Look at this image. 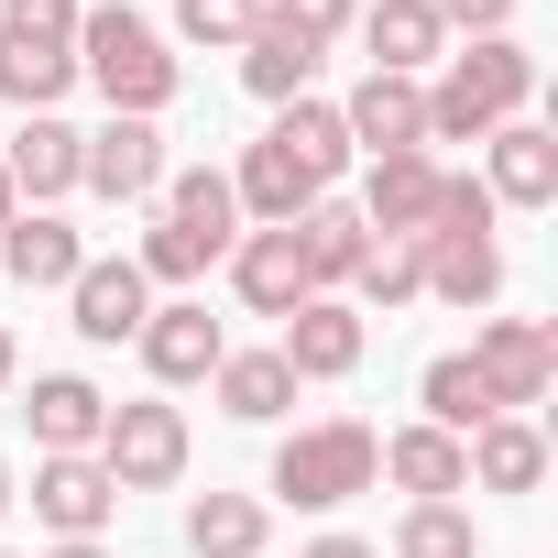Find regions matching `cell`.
<instances>
[{
  "instance_id": "277c9868",
  "label": "cell",
  "mask_w": 558,
  "mask_h": 558,
  "mask_svg": "<svg viewBox=\"0 0 558 558\" xmlns=\"http://www.w3.org/2000/svg\"><path fill=\"white\" fill-rule=\"evenodd\" d=\"M384 482V438L362 416H329V427H296L286 449H274V504H296V514H329L351 493Z\"/></svg>"
},
{
  "instance_id": "cb8c5ba5",
  "label": "cell",
  "mask_w": 558,
  "mask_h": 558,
  "mask_svg": "<svg viewBox=\"0 0 558 558\" xmlns=\"http://www.w3.org/2000/svg\"><path fill=\"white\" fill-rule=\"evenodd\" d=\"M208 395H219V416H241V427H274V416L296 405V373H286V351H219Z\"/></svg>"
},
{
  "instance_id": "8992f818",
  "label": "cell",
  "mask_w": 558,
  "mask_h": 558,
  "mask_svg": "<svg viewBox=\"0 0 558 558\" xmlns=\"http://www.w3.org/2000/svg\"><path fill=\"white\" fill-rule=\"evenodd\" d=\"M471 373H482L493 416H525V405H547V384H558V329H547V318H482Z\"/></svg>"
},
{
  "instance_id": "7a4b0ae2",
  "label": "cell",
  "mask_w": 558,
  "mask_h": 558,
  "mask_svg": "<svg viewBox=\"0 0 558 558\" xmlns=\"http://www.w3.org/2000/svg\"><path fill=\"white\" fill-rule=\"evenodd\" d=\"M536 99V56L514 34H482L471 56H438V88H427V143H493L504 121H525Z\"/></svg>"
},
{
  "instance_id": "4316f807",
  "label": "cell",
  "mask_w": 558,
  "mask_h": 558,
  "mask_svg": "<svg viewBox=\"0 0 558 558\" xmlns=\"http://www.w3.org/2000/svg\"><path fill=\"white\" fill-rule=\"evenodd\" d=\"M307 77H318V45H296L286 23H252V45H241V88L252 99L286 110V99H307Z\"/></svg>"
},
{
  "instance_id": "8d00e7d4",
  "label": "cell",
  "mask_w": 558,
  "mask_h": 558,
  "mask_svg": "<svg viewBox=\"0 0 558 558\" xmlns=\"http://www.w3.org/2000/svg\"><path fill=\"white\" fill-rule=\"evenodd\" d=\"M12 208H23V197H12V175H0V230H12Z\"/></svg>"
},
{
  "instance_id": "3957f363",
  "label": "cell",
  "mask_w": 558,
  "mask_h": 558,
  "mask_svg": "<svg viewBox=\"0 0 558 558\" xmlns=\"http://www.w3.org/2000/svg\"><path fill=\"white\" fill-rule=\"evenodd\" d=\"M77 12L88 0H0V99L56 110L77 88Z\"/></svg>"
},
{
  "instance_id": "8fae6325",
  "label": "cell",
  "mask_w": 558,
  "mask_h": 558,
  "mask_svg": "<svg viewBox=\"0 0 558 558\" xmlns=\"http://www.w3.org/2000/svg\"><path fill=\"white\" fill-rule=\"evenodd\" d=\"M351 154H427V77H362L340 99Z\"/></svg>"
},
{
  "instance_id": "ba28073f",
  "label": "cell",
  "mask_w": 558,
  "mask_h": 558,
  "mask_svg": "<svg viewBox=\"0 0 558 558\" xmlns=\"http://www.w3.org/2000/svg\"><path fill=\"white\" fill-rule=\"evenodd\" d=\"M66 307H77V340L121 351V340H143L154 286H143V263H132V252H88V263H77V286H66Z\"/></svg>"
},
{
  "instance_id": "f546056e",
  "label": "cell",
  "mask_w": 558,
  "mask_h": 558,
  "mask_svg": "<svg viewBox=\"0 0 558 558\" xmlns=\"http://www.w3.org/2000/svg\"><path fill=\"white\" fill-rule=\"evenodd\" d=\"M351 296H362V307H384V318H395V307H416V296H427V252H416V241H373V252H362V274H351Z\"/></svg>"
},
{
  "instance_id": "603a6c76",
  "label": "cell",
  "mask_w": 558,
  "mask_h": 558,
  "mask_svg": "<svg viewBox=\"0 0 558 558\" xmlns=\"http://www.w3.org/2000/svg\"><path fill=\"white\" fill-rule=\"evenodd\" d=\"M384 471H395L416 504H460V493H471V460H460V438H449V427H427V416L384 438Z\"/></svg>"
},
{
  "instance_id": "30bf717a",
  "label": "cell",
  "mask_w": 558,
  "mask_h": 558,
  "mask_svg": "<svg viewBox=\"0 0 558 558\" xmlns=\"http://www.w3.org/2000/svg\"><path fill=\"white\" fill-rule=\"evenodd\" d=\"M362 307L351 296H307L296 318H286V340H274V351H286V373L296 384H340V373H362Z\"/></svg>"
},
{
  "instance_id": "1f68e13d",
  "label": "cell",
  "mask_w": 558,
  "mask_h": 558,
  "mask_svg": "<svg viewBox=\"0 0 558 558\" xmlns=\"http://www.w3.org/2000/svg\"><path fill=\"white\" fill-rule=\"evenodd\" d=\"M252 23H263V0H175V34L186 45H252Z\"/></svg>"
},
{
  "instance_id": "5bb4252c",
  "label": "cell",
  "mask_w": 558,
  "mask_h": 558,
  "mask_svg": "<svg viewBox=\"0 0 558 558\" xmlns=\"http://www.w3.org/2000/svg\"><path fill=\"white\" fill-rule=\"evenodd\" d=\"M34 514H45L56 536H99V525L121 514V482L99 471V449H77V460H34Z\"/></svg>"
},
{
  "instance_id": "44dd1931",
  "label": "cell",
  "mask_w": 558,
  "mask_h": 558,
  "mask_svg": "<svg viewBox=\"0 0 558 558\" xmlns=\"http://www.w3.org/2000/svg\"><path fill=\"white\" fill-rule=\"evenodd\" d=\"M460 460H471L482 493H536V482H547V427H536V416H493V427L460 438Z\"/></svg>"
},
{
  "instance_id": "e575fe53",
  "label": "cell",
  "mask_w": 558,
  "mask_h": 558,
  "mask_svg": "<svg viewBox=\"0 0 558 558\" xmlns=\"http://www.w3.org/2000/svg\"><path fill=\"white\" fill-rule=\"evenodd\" d=\"M296 558H384V547H362V536H307Z\"/></svg>"
},
{
  "instance_id": "f35d334b",
  "label": "cell",
  "mask_w": 558,
  "mask_h": 558,
  "mask_svg": "<svg viewBox=\"0 0 558 558\" xmlns=\"http://www.w3.org/2000/svg\"><path fill=\"white\" fill-rule=\"evenodd\" d=\"M0 384H12V329H0Z\"/></svg>"
},
{
  "instance_id": "4fadbf2b",
  "label": "cell",
  "mask_w": 558,
  "mask_h": 558,
  "mask_svg": "<svg viewBox=\"0 0 558 558\" xmlns=\"http://www.w3.org/2000/svg\"><path fill=\"white\" fill-rule=\"evenodd\" d=\"M219 351H230V329H219L197 296H175V307L143 318V373H154V384H208Z\"/></svg>"
},
{
  "instance_id": "d6a6232c",
  "label": "cell",
  "mask_w": 558,
  "mask_h": 558,
  "mask_svg": "<svg viewBox=\"0 0 558 558\" xmlns=\"http://www.w3.org/2000/svg\"><path fill=\"white\" fill-rule=\"evenodd\" d=\"M263 23H286L296 45H318V56H329V45L351 34V0H263Z\"/></svg>"
},
{
  "instance_id": "d6986e66",
  "label": "cell",
  "mask_w": 558,
  "mask_h": 558,
  "mask_svg": "<svg viewBox=\"0 0 558 558\" xmlns=\"http://www.w3.org/2000/svg\"><path fill=\"white\" fill-rule=\"evenodd\" d=\"M286 230H296V263H307V286H318V296H340L351 274H362V252H373V230H362V208H340V197H318V208H296Z\"/></svg>"
},
{
  "instance_id": "52a82bcc",
  "label": "cell",
  "mask_w": 558,
  "mask_h": 558,
  "mask_svg": "<svg viewBox=\"0 0 558 558\" xmlns=\"http://www.w3.org/2000/svg\"><path fill=\"white\" fill-rule=\"evenodd\" d=\"M77 186H88V197H110V208H143V197L165 186V132L110 110L99 132H77Z\"/></svg>"
},
{
  "instance_id": "7c38bea8",
  "label": "cell",
  "mask_w": 558,
  "mask_h": 558,
  "mask_svg": "<svg viewBox=\"0 0 558 558\" xmlns=\"http://www.w3.org/2000/svg\"><path fill=\"white\" fill-rule=\"evenodd\" d=\"M230 286L252 318H296L318 286H307V263H296V230H241L230 241Z\"/></svg>"
},
{
  "instance_id": "f1b7e54d",
  "label": "cell",
  "mask_w": 558,
  "mask_h": 558,
  "mask_svg": "<svg viewBox=\"0 0 558 558\" xmlns=\"http://www.w3.org/2000/svg\"><path fill=\"white\" fill-rule=\"evenodd\" d=\"M416 405H427V427H449V438H471V427H493V395H482V373H471V351H438V362L416 373Z\"/></svg>"
},
{
  "instance_id": "836d02e7",
  "label": "cell",
  "mask_w": 558,
  "mask_h": 558,
  "mask_svg": "<svg viewBox=\"0 0 558 558\" xmlns=\"http://www.w3.org/2000/svg\"><path fill=\"white\" fill-rule=\"evenodd\" d=\"M427 12H438L449 34H471V45H482V34H514V0H427Z\"/></svg>"
},
{
  "instance_id": "d590c367",
  "label": "cell",
  "mask_w": 558,
  "mask_h": 558,
  "mask_svg": "<svg viewBox=\"0 0 558 558\" xmlns=\"http://www.w3.org/2000/svg\"><path fill=\"white\" fill-rule=\"evenodd\" d=\"M45 558H110V547H99V536H56Z\"/></svg>"
},
{
  "instance_id": "2e32d148",
  "label": "cell",
  "mask_w": 558,
  "mask_h": 558,
  "mask_svg": "<svg viewBox=\"0 0 558 558\" xmlns=\"http://www.w3.org/2000/svg\"><path fill=\"white\" fill-rule=\"evenodd\" d=\"M416 252H427V296H438V307H471V318H482V307L504 296V241H493V230H438V241H416Z\"/></svg>"
},
{
  "instance_id": "5b68a950",
  "label": "cell",
  "mask_w": 558,
  "mask_h": 558,
  "mask_svg": "<svg viewBox=\"0 0 558 558\" xmlns=\"http://www.w3.org/2000/svg\"><path fill=\"white\" fill-rule=\"evenodd\" d=\"M99 471H110L121 493H165V482H186V416H175L165 395L110 405V427H99Z\"/></svg>"
},
{
  "instance_id": "4dcf8cb0",
  "label": "cell",
  "mask_w": 558,
  "mask_h": 558,
  "mask_svg": "<svg viewBox=\"0 0 558 558\" xmlns=\"http://www.w3.org/2000/svg\"><path fill=\"white\" fill-rule=\"evenodd\" d=\"M395 558H482V525H471V504H405V525H395Z\"/></svg>"
},
{
  "instance_id": "9a60e30c",
  "label": "cell",
  "mask_w": 558,
  "mask_h": 558,
  "mask_svg": "<svg viewBox=\"0 0 558 558\" xmlns=\"http://www.w3.org/2000/svg\"><path fill=\"white\" fill-rule=\"evenodd\" d=\"M34 449L45 460H77V449H99V427H110V395L88 384V373H34Z\"/></svg>"
},
{
  "instance_id": "6da1fadb",
  "label": "cell",
  "mask_w": 558,
  "mask_h": 558,
  "mask_svg": "<svg viewBox=\"0 0 558 558\" xmlns=\"http://www.w3.org/2000/svg\"><path fill=\"white\" fill-rule=\"evenodd\" d=\"M77 77H88L121 121H154V110L186 88V66L165 56V34L132 12V0H88V12H77Z\"/></svg>"
},
{
  "instance_id": "74e56055",
  "label": "cell",
  "mask_w": 558,
  "mask_h": 558,
  "mask_svg": "<svg viewBox=\"0 0 558 558\" xmlns=\"http://www.w3.org/2000/svg\"><path fill=\"white\" fill-rule=\"evenodd\" d=\"M0 514H12V460H0Z\"/></svg>"
},
{
  "instance_id": "83f0119b",
  "label": "cell",
  "mask_w": 558,
  "mask_h": 558,
  "mask_svg": "<svg viewBox=\"0 0 558 558\" xmlns=\"http://www.w3.org/2000/svg\"><path fill=\"white\" fill-rule=\"evenodd\" d=\"M274 143H286L318 186H340V175H351V132H340V110H329V99H286V110H274Z\"/></svg>"
},
{
  "instance_id": "e0dca14e",
  "label": "cell",
  "mask_w": 558,
  "mask_h": 558,
  "mask_svg": "<svg viewBox=\"0 0 558 558\" xmlns=\"http://www.w3.org/2000/svg\"><path fill=\"white\" fill-rule=\"evenodd\" d=\"M0 175H12V197H34V208L77 197V132H66L56 110H23V132H12V154H0Z\"/></svg>"
},
{
  "instance_id": "d4e9b609",
  "label": "cell",
  "mask_w": 558,
  "mask_h": 558,
  "mask_svg": "<svg viewBox=\"0 0 558 558\" xmlns=\"http://www.w3.org/2000/svg\"><path fill=\"white\" fill-rule=\"evenodd\" d=\"M362 45H373V77H416V66H438L449 23L427 12V0H373V12H362Z\"/></svg>"
},
{
  "instance_id": "ffe728a7",
  "label": "cell",
  "mask_w": 558,
  "mask_h": 558,
  "mask_svg": "<svg viewBox=\"0 0 558 558\" xmlns=\"http://www.w3.org/2000/svg\"><path fill=\"white\" fill-rule=\"evenodd\" d=\"M482 154H493V175H482V186H493V208H547V197H558V132L504 121Z\"/></svg>"
},
{
  "instance_id": "9c48e42d",
  "label": "cell",
  "mask_w": 558,
  "mask_h": 558,
  "mask_svg": "<svg viewBox=\"0 0 558 558\" xmlns=\"http://www.w3.org/2000/svg\"><path fill=\"white\" fill-rule=\"evenodd\" d=\"M438 186H449L438 154H373V175H362V230H373V241H427Z\"/></svg>"
},
{
  "instance_id": "484cf974",
  "label": "cell",
  "mask_w": 558,
  "mask_h": 558,
  "mask_svg": "<svg viewBox=\"0 0 558 558\" xmlns=\"http://www.w3.org/2000/svg\"><path fill=\"white\" fill-rule=\"evenodd\" d=\"M263 536H274V504L263 493H197L186 504V547L197 558H263Z\"/></svg>"
},
{
  "instance_id": "7402d4cb",
  "label": "cell",
  "mask_w": 558,
  "mask_h": 558,
  "mask_svg": "<svg viewBox=\"0 0 558 558\" xmlns=\"http://www.w3.org/2000/svg\"><path fill=\"white\" fill-rule=\"evenodd\" d=\"M230 197H241V208H252L263 230H286V219H296V208H318L329 186H318V175H307V165H296L286 143H274V132H263V143L241 154V175H230Z\"/></svg>"
},
{
  "instance_id": "ac0fdd59",
  "label": "cell",
  "mask_w": 558,
  "mask_h": 558,
  "mask_svg": "<svg viewBox=\"0 0 558 558\" xmlns=\"http://www.w3.org/2000/svg\"><path fill=\"white\" fill-rule=\"evenodd\" d=\"M77 263H88V241L56 219V208H12V230H0V274H12V286H77Z\"/></svg>"
},
{
  "instance_id": "ab89813d",
  "label": "cell",
  "mask_w": 558,
  "mask_h": 558,
  "mask_svg": "<svg viewBox=\"0 0 558 558\" xmlns=\"http://www.w3.org/2000/svg\"><path fill=\"white\" fill-rule=\"evenodd\" d=\"M0 558H12V547H0Z\"/></svg>"
}]
</instances>
